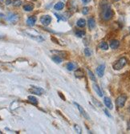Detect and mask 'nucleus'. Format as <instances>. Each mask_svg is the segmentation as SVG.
<instances>
[{"instance_id": "nucleus-5", "label": "nucleus", "mask_w": 130, "mask_h": 134, "mask_svg": "<svg viewBox=\"0 0 130 134\" xmlns=\"http://www.w3.org/2000/svg\"><path fill=\"white\" fill-rule=\"evenodd\" d=\"M7 19L13 24H15L19 21V15L15 13H9L7 16Z\"/></svg>"}, {"instance_id": "nucleus-18", "label": "nucleus", "mask_w": 130, "mask_h": 134, "mask_svg": "<svg viewBox=\"0 0 130 134\" xmlns=\"http://www.w3.org/2000/svg\"><path fill=\"white\" fill-rule=\"evenodd\" d=\"M34 9V5L32 3H26L23 5V10L25 11H31Z\"/></svg>"}, {"instance_id": "nucleus-32", "label": "nucleus", "mask_w": 130, "mask_h": 134, "mask_svg": "<svg viewBox=\"0 0 130 134\" xmlns=\"http://www.w3.org/2000/svg\"><path fill=\"white\" fill-rule=\"evenodd\" d=\"M104 113H105V115L106 116H108L109 117H112V116H111V114L109 113V111L107 110V109H104Z\"/></svg>"}, {"instance_id": "nucleus-28", "label": "nucleus", "mask_w": 130, "mask_h": 134, "mask_svg": "<svg viewBox=\"0 0 130 134\" xmlns=\"http://www.w3.org/2000/svg\"><path fill=\"white\" fill-rule=\"evenodd\" d=\"M89 7H84L83 8V10H82V14L83 15H88V12H89Z\"/></svg>"}, {"instance_id": "nucleus-16", "label": "nucleus", "mask_w": 130, "mask_h": 134, "mask_svg": "<svg viewBox=\"0 0 130 134\" xmlns=\"http://www.w3.org/2000/svg\"><path fill=\"white\" fill-rule=\"evenodd\" d=\"M27 35L29 36L30 38H31V39H33L35 40H36V41H39V42H42V41L44 40V39L42 37V36H40V35H32L31 34H27Z\"/></svg>"}, {"instance_id": "nucleus-2", "label": "nucleus", "mask_w": 130, "mask_h": 134, "mask_svg": "<svg viewBox=\"0 0 130 134\" xmlns=\"http://www.w3.org/2000/svg\"><path fill=\"white\" fill-rule=\"evenodd\" d=\"M127 62H128L127 59L125 57H122L118 60H116V61L115 62V64H113L112 68L114 70H121L127 64Z\"/></svg>"}, {"instance_id": "nucleus-17", "label": "nucleus", "mask_w": 130, "mask_h": 134, "mask_svg": "<svg viewBox=\"0 0 130 134\" xmlns=\"http://www.w3.org/2000/svg\"><path fill=\"white\" fill-rule=\"evenodd\" d=\"M76 25L79 27H84L86 26V21L85 19H78V21L76 22Z\"/></svg>"}, {"instance_id": "nucleus-36", "label": "nucleus", "mask_w": 130, "mask_h": 134, "mask_svg": "<svg viewBox=\"0 0 130 134\" xmlns=\"http://www.w3.org/2000/svg\"><path fill=\"white\" fill-rule=\"evenodd\" d=\"M5 37V35H3V34H2V33H0V40L1 39H3Z\"/></svg>"}, {"instance_id": "nucleus-14", "label": "nucleus", "mask_w": 130, "mask_h": 134, "mask_svg": "<svg viewBox=\"0 0 130 134\" xmlns=\"http://www.w3.org/2000/svg\"><path fill=\"white\" fill-rule=\"evenodd\" d=\"M75 76L77 77V78H82L84 76V73L82 69L80 68H78L77 70L75 71Z\"/></svg>"}, {"instance_id": "nucleus-11", "label": "nucleus", "mask_w": 130, "mask_h": 134, "mask_svg": "<svg viewBox=\"0 0 130 134\" xmlns=\"http://www.w3.org/2000/svg\"><path fill=\"white\" fill-rule=\"evenodd\" d=\"M109 46L110 47L112 48V49L115 50V49H117L118 47H119L120 46V42L116 40H112L110 41V43H109Z\"/></svg>"}, {"instance_id": "nucleus-9", "label": "nucleus", "mask_w": 130, "mask_h": 134, "mask_svg": "<svg viewBox=\"0 0 130 134\" xmlns=\"http://www.w3.org/2000/svg\"><path fill=\"white\" fill-rule=\"evenodd\" d=\"M104 104H105V106L107 107L109 109H112L113 108V104H112V100H111V99L109 98V97H104Z\"/></svg>"}, {"instance_id": "nucleus-26", "label": "nucleus", "mask_w": 130, "mask_h": 134, "mask_svg": "<svg viewBox=\"0 0 130 134\" xmlns=\"http://www.w3.org/2000/svg\"><path fill=\"white\" fill-rule=\"evenodd\" d=\"M22 5L21 0H14L13 1V6L14 7H20Z\"/></svg>"}, {"instance_id": "nucleus-19", "label": "nucleus", "mask_w": 130, "mask_h": 134, "mask_svg": "<svg viewBox=\"0 0 130 134\" xmlns=\"http://www.w3.org/2000/svg\"><path fill=\"white\" fill-rule=\"evenodd\" d=\"M64 7V3L63 2H58V3H55V6H54V8H55V10H62Z\"/></svg>"}, {"instance_id": "nucleus-1", "label": "nucleus", "mask_w": 130, "mask_h": 134, "mask_svg": "<svg viewBox=\"0 0 130 134\" xmlns=\"http://www.w3.org/2000/svg\"><path fill=\"white\" fill-rule=\"evenodd\" d=\"M113 16V11L109 5L104 4L102 6V19L105 21L111 19Z\"/></svg>"}, {"instance_id": "nucleus-31", "label": "nucleus", "mask_w": 130, "mask_h": 134, "mask_svg": "<svg viewBox=\"0 0 130 134\" xmlns=\"http://www.w3.org/2000/svg\"><path fill=\"white\" fill-rule=\"evenodd\" d=\"M92 100H93V102L95 103V104H97L98 107H100V108H101V107H102V104H100V102H99L97 100H96L95 98H92Z\"/></svg>"}, {"instance_id": "nucleus-21", "label": "nucleus", "mask_w": 130, "mask_h": 134, "mask_svg": "<svg viewBox=\"0 0 130 134\" xmlns=\"http://www.w3.org/2000/svg\"><path fill=\"white\" fill-rule=\"evenodd\" d=\"M99 47H100V49H102V50H104V51H106V50H108L109 49V44L106 43V42H101L100 43V45H99Z\"/></svg>"}, {"instance_id": "nucleus-39", "label": "nucleus", "mask_w": 130, "mask_h": 134, "mask_svg": "<svg viewBox=\"0 0 130 134\" xmlns=\"http://www.w3.org/2000/svg\"><path fill=\"white\" fill-rule=\"evenodd\" d=\"M31 1H36V0H31Z\"/></svg>"}, {"instance_id": "nucleus-4", "label": "nucleus", "mask_w": 130, "mask_h": 134, "mask_svg": "<svg viewBox=\"0 0 130 134\" xmlns=\"http://www.w3.org/2000/svg\"><path fill=\"white\" fill-rule=\"evenodd\" d=\"M52 20V16L51 15H43L40 18V22H41V23L43 24V26H48L49 24L51 23Z\"/></svg>"}, {"instance_id": "nucleus-23", "label": "nucleus", "mask_w": 130, "mask_h": 134, "mask_svg": "<svg viewBox=\"0 0 130 134\" xmlns=\"http://www.w3.org/2000/svg\"><path fill=\"white\" fill-rule=\"evenodd\" d=\"M76 67V65L74 63H72V62H70V63H68L67 64V69L68 71H73V70H75Z\"/></svg>"}, {"instance_id": "nucleus-8", "label": "nucleus", "mask_w": 130, "mask_h": 134, "mask_svg": "<svg viewBox=\"0 0 130 134\" xmlns=\"http://www.w3.org/2000/svg\"><path fill=\"white\" fill-rule=\"evenodd\" d=\"M75 104V105H76V107L78 108V109H79V111H80V113H81V115L84 116V118H86V119H88V120H90V117H89V116H88V114L86 113V111L84 110V108H83V107L82 106H80L79 104H77V103H74Z\"/></svg>"}, {"instance_id": "nucleus-6", "label": "nucleus", "mask_w": 130, "mask_h": 134, "mask_svg": "<svg viewBox=\"0 0 130 134\" xmlns=\"http://www.w3.org/2000/svg\"><path fill=\"white\" fill-rule=\"evenodd\" d=\"M28 91H29V92H31L32 94H36L38 96H41L42 94L45 93V90L39 87H32Z\"/></svg>"}, {"instance_id": "nucleus-10", "label": "nucleus", "mask_w": 130, "mask_h": 134, "mask_svg": "<svg viewBox=\"0 0 130 134\" xmlns=\"http://www.w3.org/2000/svg\"><path fill=\"white\" fill-rule=\"evenodd\" d=\"M27 24L30 27H33L35 24V22H36V17L35 16H30L27 18Z\"/></svg>"}, {"instance_id": "nucleus-24", "label": "nucleus", "mask_w": 130, "mask_h": 134, "mask_svg": "<svg viewBox=\"0 0 130 134\" xmlns=\"http://www.w3.org/2000/svg\"><path fill=\"white\" fill-rule=\"evenodd\" d=\"M76 35L79 38H81V37H83V36L85 35V31H83V30H78L76 31Z\"/></svg>"}, {"instance_id": "nucleus-38", "label": "nucleus", "mask_w": 130, "mask_h": 134, "mask_svg": "<svg viewBox=\"0 0 130 134\" xmlns=\"http://www.w3.org/2000/svg\"><path fill=\"white\" fill-rule=\"evenodd\" d=\"M128 110H129V113H130V106H129V108H128Z\"/></svg>"}, {"instance_id": "nucleus-25", "label": "nucleus", "mask_w": 130, "mask_h": 134, "mask_svg": "<svg viewBox=\"0 0 130 134\" xmlns=\"http://www.w3.org/2000/svg\"><path fill=\"white\" fill-rule=\"evenodd\" d=\"M88 76L90 77V79H91L92 81H94V82H96V81H97V78H96L95 75H94L93 73H92V71H90L89 69H88Z\"/></svg>"}, {"instance_id": "nucleus-33", "label": "nucleus", "mask_w": 130, "mask_h": 134, "mask_svg": "<svg viewBox=\"0 0 130 134\" xmlns=\"http://www.w3.org/2000/svg\"><path fill=\"white\" fill-rule=\"evenodd\" d=\"M82 2L84 3H85V4H87V3L91 2V0H82Z\"/></svg>"}, {"instance_id": "nucleus-30", "label": "nucleus", "mask_w": 130, "mask_h": 134, "mask_svg": "<svg viewBox=\"0 0 130 134\" xmlns=\"http://www.w3.org/2000/svg\"><path fill=\"white\" fill-rule=\"evenodd\" d=\"M55 16L58 18V19H59V20L66 21V19H65V18H64V16H62L61 15H58V14H55Z\"/></svg>"}, {"instance_id": "nucleus-13", "label": "nucleus", "mask_w": 130, "mask_h": 134, "mask_svg": "<svg viewBox=\"0 0 130 134\" xmlns=\"http://www.w3.org/2000/svg\"><path fill=\"white\" fill-rule=\"evenodd\" d=\"M93 89L95 90V92H97V94L99 96H100V97L103 96V92H102V91H101V89H100V88L99 87V85H98V84L94 83V84H93Z\"/></svg>"}, {"instance_id": "nucleus-22", "label": "nucleus", "mask_w": 130, "mask_h": 134, "mask_svg": "<svg viewBox=\"0 0 130 134\" xmlns=\"http://www.w3.org/2000/svg\"><path fill=\"white\" fill-rule=\"evenodd\" d=\"M52 60L55 62V63H56V64H60L62 61H63V59L60 57V56H58V55H55V56H53L52 58Z\"/></svg>"}, {"instance_id": "nucleus-40", "label": "nucleus", "mask_w": 130, "mask_h": 134, "mask_svg": "<svg viewBox=\"0 0 130 134\" xmlns=\"http://www.w3.org/2000/svg\"><path fill=\"white\" fill-rule=\"evenodd\" d=\"M115 1H119V0H115Z\"/></svg>"}, {"instance_id": "nucleus-7", "label": "nucleus", "mask_w": 130, "mask_h": 134, "mask_svg": "<svg viewBox=\"0 0 130 134\" xmlns=\"http://www.w3.org/2000/svg\"><path fill=\"white\" fill-rule=\"evenodd\" d=\"M104 71H105V65L100 64L97 68V74L99 77H103L104 75Z\"/></svg>"}, {"instance_id": "nucleus-3", "label": "nucleus", "mask_w": 130, "mask_h": 134, "mask_svg": "<svg viewBox=\"0 0 130 134\" xmlns=\"http://www.w3.org/2000/svg\"><path fill=\"white\" fill-rule=\"evenodd\" d=\"M127 100V96L125 95H121L118 96L116 100V104L118 108H123Z\"/></svg>"}, {"instance_id": "nucleus-34", "label": "nucleus", "mask_w": 130, "mask_h": 134, "mask_svg": "<svg viewBox=\"0 0 130 134\" xmlns=\"http://www.w3.org/2000/svg\"><path fill=\"white\" fill-rule=\"evenodd\" d=\"M59 95H60V96L61 97V98H63V100H65V97L64 96V95H63L61 92H59Z\"/></svg>"}, {"instance_id": "nucleus-20", "label": "nucleus", "mask_w": 130, "mask_h": 134, "mask_svg": "<svg viewBox=\"0 0 130 134\" xmlns=\"http://www.w3.org/2000/svg\"><path fill=\"white\" fill-rule=\"evenodd\" d=\"M51 52L55 54V55H58V56H60V55L66 56V55H67V52H64V51H55V50H52Z\"/></svg>"}, {"instance_id": "nucleus-27", "label": "nucleus", "mask_w": 130, "mask_h": 134, "mask_svg": "<svg viewBox=\"0 0 130 134\" xmlns=\"http://www.w3.org/2000/svg\"><path fill=\"white\" fill-rule=\"evenodd\" d=\"M84 54H85V55H86V56L89 57V56H91V55H92V51L89 49V48L86 47L85 49H84Z\"/></svg>"}, {"instance_id": "nucleus-15", "label": "nucleus", "mask_w": 130, "mask_h": 134, "mask_svg": "<svg viewBox=\"0 0 130 134\" xmlns=\"http://www.w3.org/2000/svg\"><path fill=\"white\" fill-rule=\"evenodd\" d=\"M27 99H28L29 102H31L32 104H34V105H37L38 104V99L35 96H29L27 97Z\"/></svg>"}, {"instance_id": "nucleus-35", "label": "nucleus", "mask_w": 130, "mask_h": 134, "mask_svg": "<svg viewBox=\"0 0 130 134\" xmlns=\"http://www.w3.org/2000/svg\"><path fill=\"white\" fill-rule=\"evenodd\" d=\"M11 3V0H6V4L7 5H10Z\"/></svg>"}, {"instance_id": "nucleus-12", "label": "nucleus", "mask_w": 130, "mask_h": 134, "mask_svg": "<svg viewBox=\"0 0 130 134\" xmlns=\"http://www.w3.org/2000/svg\"><path fill=\"white\" fill-rule=\"evenodd\" d=\"M88 27H89L90 30H92V29L95 28V27H96V21H95V19H94L93 18L88 19Z\"/></svg>"}, {"instance_id": "nucleus-29", "label": "nucleus", "mask_w": 130, "mask_h": 134, "mask_svg": "<svg viewBox=\"0 0 130 134\" xmlns=\"http://www.w3.org/2000/svg\"><path fill=\"white\" fill-rule=\"evenodd\" d=\"M74 129H75V131H76L77 133H81V132H82L80 126L78 125H74Z\"/></svg>"}, {"instance_id": "nucleus-37", "label": "nucleus", "mask_w": 130, "mask_h": 134, "mask_svg": "<svg viewBox=\"0 0 130 134\" xmlns=\"http://www.w3.org/2000/svg\"><path fill=\"white\" fill-rule=\"evenodd\" d=\"M128 129L130 130V120H128Z\"/></svg>"}]
</instances>
